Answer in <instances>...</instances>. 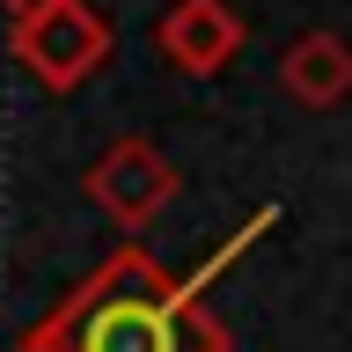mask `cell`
<instances>
[{"label":"cell","mask_w":352,"mask_h":352,"mask_svg":"<svg viewBox=\"0 0 352 352\" xmlns=\"http://www.w3.org/2000/svg\"><path fill=\"white\" fill-rule=\"evenodd\" d=\"M110 52H118V30H110L88 0H59V8H44V15H30V22H8V59L37 88H52V96L88 88L110 66Z\"/></svg>","instance_id":"7a4b0ae2"},{"label":"cell","mask_w":352,"mask_h":352,"mask_svg":"<svg viewBox=\"0 0 352 352\" xmlns=\"http://www.w3.org/2000/svg\"><path fill=\"white\" fill-rule=\"evenodd\" d=\"M176 191H184V176H176V162L154 147V140H118V147H103L96 169H88V198H96L118 228H132V235L169 213Z\"/></svg>","instance_id":"3957f363"},{"label":"cell","mask_w":352,"mask_h":352,"mask_svg":"<svg viewBox=\"0 0 352 352\" xmlns=\"http://www.w3.org/2000/svg\"><path fill=\"white\" fill-rule=\"evenodd\" d=\"M279 228V206H257L198 272H162L147 250H118L66 294L44 323L15 338V352H228V323L213 316V294L228 264L250 257V242Z\"/></svg>","instance_id":"6da1fadb"},{"label":"cell","mask_w":352,"mask_h":352,"mask_svg":"<svg viewBox=\"0 0 352 352\" xmlns=\"http://www.w3.org/2000/svg\"><path fill=\"white\" fill-rule=\"evenodd\" d=\"M44 8H59V0H0V15H8V22H30V15H44Z\"/></svg>","instance_id":"8992f818"},{"label":"cell","mask_w":352,"mask_h":352,"mask_svg":"<svg viewBox=\"0 0 352 352\" xmlns=\"http://www.w3.org/2000/svg\"><path fill=\"white\" fill-rule=\"evenodd\" d=\"M242 44H250V22L235 15V0H169L162 22H154V52L191 81L228 74Z\"/></svg>","instance_id":"277c9868"},{"label":"cell","mask_w":352,"mask_h":352,"mask_svg":"<svg viewBox=\"0 0 352 352\" xmlns=\"http://www.w3.org/2000/svg\"><path fill=\"white\" fill-rule=\"evenodd\" d=\"M279 88L301 110H338L352 96V37L338 30H301L279 52Z\"/></svg>","instance_id":"5b68a950"}]
</instances>
